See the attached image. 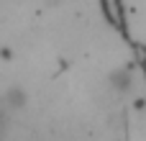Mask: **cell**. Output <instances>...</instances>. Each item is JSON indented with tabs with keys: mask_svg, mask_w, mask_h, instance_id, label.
Masks as SVG:
<instances>
[{
	"mask_svg": "<svg viewBox=\"0 0 146 141\" xmlns=\"http://www.w3.org/2000/svg\"><path fill=\"white\" fill-rule=\"evenodd\" d=\"M28 103V95H26V90L23 87H18V85H10L5 92H3V110H21L23 105Z\"/></svg>",
	"mask_w": 146,
	"mask_h": 141,
	"instance_id": "2",
	"label": "cell"
},
{
	"mask_svg": "<svg viewBox=\"0 0 146 141\" xmlns=\"http://www.w3.org/2000/svg\"><path fill=\"white\" fill-rule=\"evenodd\" d=\"M108 87H110L113 92H118V95L131 92V87H133V74H131V69H126V67L113 69V72L108 74Z\"/></svg>",
	"mask_w": 146,
	"mask_h": 141,
	"instance_id": "1",
	"label": "cell"
},
{
	"mask_svg": "<svg viewBox=\"0 0 146 141\" xmlns=\"http://www.w3.org/2000/svg\"><path fill=\"white\" fill-rule=\"evenodd\" d=\"M5 128H8V118H5V110L0 108V139L5 136Z\"/></svg>",
	"mask_w": 146,
	"mask_h": 141,
	"instance_id": "3",
	"label": "cell"
}]
</instances>
